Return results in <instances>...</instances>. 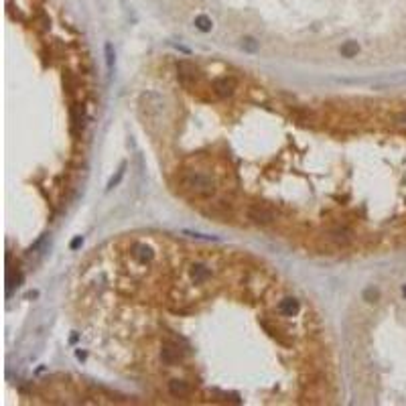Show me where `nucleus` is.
Returning a JSON list of instances; mask_svg holds the SVG:
<instances>
[{
	"label": "nucleus",
	"mask_w": 406,
	"mask_h": 406,
	"mask_svg": "<svg viewBox=\"0 0 406 406\" xmlns=\"http://www.w3.org/2000/svg\"><path fill=\"white\" fill-rule=\"evenodd\" d=\"M81 242H83V240H81V236H77V238L71 242V248H73V250H75V248H79V246H81Z\"/></svg>",
	"instance_id": "2eb2a0df"
},
{
	"label": "nucleus",
	"mask_w": 406,
	"mask_h": 406,
	"mask_svg": "<svg viewBox=\"0 0 406 406\" xmlns=\"http://www.w3.org/2000/svg\"><path fill=\"white\" fill-rule=\"evenodd\" d=\"M132 256L138 260V262H142V264H146V262H151L153 260V256H155V252L148 248L146 244H134L132 246Z\"/></svg>",
	"instance_id": "423d86ee"
},
{
	"label": "nucleus",
	"mask_w": 406,
	"mask_h": 406,
	"mask_svg": "<svg viewBox=\"0 0 406 406\" xmlns=\"http://www.w3.org/2000/svg\"><path fill=\"white\" fill-rule=\"evenodd\" d=\"M242 47H244L246 51L254 53L256 49H258V41H256V39H252V37H246V39H244V43H242Z\"/></svg>",
	"instance_id": "f8f14e48"
},
{
	"label": "nucleus",
	"mask_w": 406,
	"mask_h": 406,
	"mask_svg": "<svg viewBox=\"0 0 406 406\" xmlns=\"http://www.w3.org/2000/svg\"><path fill=\"white\" fill-rule=\"evenodd\" d=\"M191 276H193L195 283H203V281H207L211 276V270L205 268V266H193V268H191Z\"/></svg>",
	"instance_id": "6e6552de"
},
{
	"label": "nucleus",
	"mask_w": 406,
	"mask_h": 406,
	"mask_svg": "<svg viewBox=\"0 0 406 406\" xmlns=\"http://www.w3.org/2000/svg\"><path fill=\"white\" fill-rule=\"evenodd\" d=\"M402 294H404V298H406V285L402 287Z\"/></svg>",
	"instance_id": "dca6fc26"
},
{
	"label": "nucleus",
	"mask_w": 406,
	"mask_h": 406,
	"mask_svg": "<svg viewBox=\"0 0 406 406\" xmlns=\"http://www.w3.org/2000/svg\"><path fill=\"white\" fill-rule=\"evenodd\" d=\"M124 169H126V165H122V167L118 169V173H116V177H112V179H110V183H108V189H112L114 185H118V183H120V179L124 177Z\"/></svg>",
	"instance_id": "ddd939ff"
},
{
	"label": "nucleus",
	"mask_w": 406,
	"mask_h": 406,
	"mask_svg": "<svg viewBox=\"0 0 406 406\" xmlns=\"http://www.w3.org/2000/svg\"><path fill=\"white\" fill-rule=\"evenodd\" d=\"M181 185L195 197H211L216 193V181L201 171H187L181 177Z\"/></svg>",
	"instance_id": "f257e3e1"
},
{
	"label": "nucleus",
	"mask_w": 406,
	"mask_h": 406,
	"mask_svg": "<svg viewBox=\"0 0 406 406\" xmlns=\"http://www.w3.org/2000/svg\"><path fill=\"white\" fill-rule=\"evenodd\" d=\"M195 27L201 31V33H209L211 31V18L207 16V14H199V16H195Z\"/></svg>",
	"instance_id": "9d476101"
},
{
	"label": "nucleus",
	"mask_w": 406,
	"mask_h": 406,
	"mask_svg": "<svg viewBox=\"0 0 406 406\" xmlns=\"http://www.w3.org/2000/svg\"><path fill=\"white\" fill-rule=\"evenodd\" d=\"M161 359H163V364H167V366H175L177 361L181 359V348L173 346V344H165L163 349H161Z\"/></svg>",
	"instance_id": "7ed1b4c3"
},
{
	"label": "nucleus",
	"mask_w": 406,
	"mask_h": 406,
	"mask_svg": "<svg viewBox=\"0 0 406 406\" xmlns=\"http://www.w3.org/2000/svg\"><path fill=\"white\" fill-rule=\"evenodd\" d=\"M364 298H366L368 303H374L376 298H378V290H374V289H368V290L364 292Z\"/></svg>",
	"instance_id": "4468645a"
},
{
	"label": "nucleus",
	"mask_w": 406,
	"mask_h": 406,
	"mask_svg": "<svg viewBox=\"0 0 406 406\" xmlns=\"http://www.w3.org/2000/svg\"><path fill=\"white\" fill-rule=\"evenodd\" d=\"M357 51H359L357 41H346L344 45H341V55H344V57H355Z\"/></svg>",
	"instance_id": "1a4fd4ad"
},
{
	"label": "nucleus",
	"mask_w": 406,
	"mask_h": 406,
	"mask_svg": "<svg viewBox=\"0 0 406 406\" xmlns=\"http://www.w3.org/2000/svg\"><path fill=\"white\" fill-rule=\"evenodd\" d=\"M106 63H108V71L114 69V61H116V55H114V47H112V43H106Z\"/></svg>",
	"instance_id": "9b49d317"
},
{
	"label": "nucleus",
	"mask_w": 406,
	"mask_h": 406,
	"mask_svg": "<svg viewBox=\"0 0 406 406\" xmlns=\"http://www.w3.org/2000/svg\"><path fill=\"white\" fill-rule=\"evenodd\" d=\"M213 88H216V92H218V96H232L233 94V90H236V79L233 77H222V79H218L216 83H213Z\"/></svg>",
	"instance_id": "39448f33"
},
{
	"label": "nucleus",
	"mask_w": 406,
	"mask_h": 406,
	"mask_svg": "<svg viewBox=\"0 0 406 406\" xmlns=\"http://www.w3.org/2000/svg\"><path fill=\"white\" fill-rule=\"evenodd\" d=\"M169 394L173 398H185L191 394V386L185 380H171L169 382Z\"/></svg>",
	"instance_id": "20e7f679"
},
{
	"label": "nucleus",
	"mask_w": 406,
	"mask_h": 406,
	"mask_svg": "<svg viewBox=\"0 0 406 406\" xmlns=\"http://www.w3.org/2000/svg\"><path fill=\"white\" fill-rule=\"evenodd\" d=\"M248 218H250L254 224H260V226H268V224H272V222L276 220L274 211H272L268 205H264V203H254V205H250V207H248Z\"/></svg>",
	"instance_id": "f03ea898"
},
{
	"label": "nucleus",
	"mask_w": 406,
	"mask_h": 406,
	"mask_svg": "<svg viewBox=\"0 0 406 406\" xmlns=\"http://www.w3.org/2000/svg\"><path fill=\"white\" fill-rule=\"evenodd\" d=\"M279 313L285 317H292L298 313V301L296 298H283L279 303Z\"/></svg>",
	"instance_id": "0eeeda50"
}]
</instances>
